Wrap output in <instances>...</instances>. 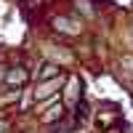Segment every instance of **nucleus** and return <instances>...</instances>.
<instances>
[{
  "instance_id": "obj_1",
  "label": "nucleus",
  "mask_w": 133,
  "mask_h": 133,
  "mask_svg": "<svg viewBox=\"0 0 133 133\" xmlns=\"http://www.w3.org/2000/svg\"><path fill=\"white\" fill-rule=\"evenodd\" d=\"M29 69L24 64H14V66H8L5 69V77H3V83L8 85V88H24L27 83H29Z\"/></svg>"
},
{
  "instance_id": "obj_2",
  "label": "nucleus",
  "mask_w": 133,
  "mask_h": 133,
  "mask_svg": "<svg viewBox=\"0 0 133 133\" xmlns=\"http://www.w3.org/2000/svg\"><path fill=\"white\" fill-rule=\"evenodd\" d=\"M61 85H64V75H61V77H53V80H43V83L37 85V91H35V98L43 101V98L53 96V93H56V88H61Z\"/></svg>"
},
{
  "instance_id": "obj_3",
  "label": "nucleus",
  "mask_w": 133,
  "mask_h": 133,
  "mask_svg": "<svg viewBox=\"0 0 133 133\" xmlns=\"http://www.w3.org/2000/svg\"><path fill=\"white\" fill-rule=\"evenodd\" d=\"M53 29L56 32H64V35H80V24L69 16H56L53 19Z\"/></svg>"
},
{
  "instance_id": "obj_4",
  "label": "nucleus",
  "mask_w": 133,
  "mask_h": 133,
  "mask_svg": "<svg viewBox=\"0 0 133 133\" xmlns=\"http://www.w3.org/2000/svg\"><path fill=\"white\" fill-rule=\"evenodd\" d=\"M64 112H66V107H64V104H53V107H48L45 112L40 115V120L51 125V123H56V120H61V117H64Z\"/></svg>"
},
{
  "instance_id": "obj_5",
  "label": "nucleus",
  "mask_w": 133,
  "mask_h": 133,
  "mask_svg": "<svg viewBox=\"0 0 133 133\" xmlns=\"http://www.w3.org/2000/svg\"><path fill=\"white\" fill-rule=\"evenodd\" d=\"M40 80H53V77H61V66L59 64H43L40 72H37Z\"/></svg>"
},
{
  "instance_id": "obj_6",
  "label": "nucleus",
  "mask_w": 133,
  "mask_h": 133,
  "mask_svg": "<svg viewBox=\"0 0 133 133\" xmlns=\"http://www.w3.org/2000/svg\"><path fill=\"white\" fill-rule=\"evenodd\" d=\"M77 85H80V83H77V80H72V85H69V91H66V96H69L72 101L77 98Z\"/></svg>"
},
{
  "instance_id": "obj_7",
  "label": "nucleus",
  "mask_w": 133,
  "mask_h": 133,
  "mask_svg": "<svg viewBox=\"0 0 133 133\" xmlns=\"http://www.w3.org/2000/svg\"><path fill=\"white\" fill-rule=\"evenodd\" d=\"M77 5H80V11H85L88 16H93V8L88 5V0H77Z\"/></svg>"
},
{
  "instance_id": "obj_8",
  "label": "nucleus",
  "mask_w": 133,
  "mask_h": 133,
  "mask_svg": "<svg viewBox=\"0 0 133 133\" xmlns=\"http://www.w3.org/2000/svg\"><path fill=\"white\" fill-rule=\"evenodd\" d=\"M19 96H21V91H14V93H8V96H3V104H11V101H16Z\"/></svg>"
},
{
  "instance_id": "obj_9",
  "label": "nucleus",
  "mask_w": 133,
  "mask_h": 133,
  "mask_svg": "<svg viewBox=\"0 0 133 133\" xmlns=\"http://www.w3.org/2000/svg\"><path fill=\"white\" fill-rule=\"evenodd\" d=\"M123 66H125V72L133 77V59H123Z\"/></svg>"
},
{
  "instance_id": "obj_10",
  "label": "nucleus",
  "mask_w": 133,
  "mask_h": 133,
  "mask_svg": "<svg viewBox=\"0 0 133 133\" xmlns=\"http://www.w3.org/2000/svg\"><path fill=\"white\" fill-rule=\"evenodd\" d=\"M0 133H11V123L8 120H0Z\"/></svg>"
},
{
  "instance_id": "obj_11",
  "label": "nucleus",
  "mask_w": 133,
  "mask_h": 133,
  "mask_svg": "<svg viewBox=\"0 0 133 133\" xmlns=\"http://www.w3.org/2000/svg\"><path fill=\"white\" fill-rule=\"evenodd\" d=\"M5 69H8V66H0V80H3V77H5Z\"/></svg>"
}]
</instances>
